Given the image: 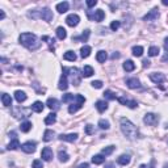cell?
<instances>
[{
    "label": "cell",
    "instance_id": "obj_2",
    "mask_svg": "<svg viewBox=\"0 0 168 168\" xmlns=\"http://www.w3.org/2000/svg\"><path fill=\"white\" fill-rule=\"evenodd\" d=\"M121 131L122 134L129 139H135L138 137V129L134 124H131L129 120L121 118Z\"/></svg>",
    "mask_w": 168,
    "mask_h": 168
},
{
    "label": "cell",
    "instance_id": "obj_3",
    "mask_svg": "<svg viewBox=\"0 0 168 168\" xmlns=\"http://www.w3.org/2000/svg\"><path fill=\"white\" fill-rule=\"evenodd\" d=\"M63 74L67 75V78H71V82L74 85H79L80 84V80H82V76L83 74H80V71L76 68V67H74V68H68V67H63Z\"/></svg>",
    "mask_w": 168,
    "mask_h": 168
},
{
    "label": "cell",
    "instance_id": "obj_25",
    "mask_svg": "<svg viewBox=\"0 0 168 168\" xmlns=\"http://www.w3.org/2000/svg\"><path fill=\"white\" fill-rule=\"evenodd\" d=\"M63 58H64L66 61H70V62H75V61H76V54H75L74 51H71V50H70V51H66V53H64Z\"/></svg>",
    "mask_w": 168,
    "mask_h": 168
},
{
    "label": "cell",
    "instance_id": "obj_53",
    "mask_svg": "<svg viewBox=\"0 0 168 168\" xmlns=\"http://www.w3.org/2000/svg\"><path fill=\"white\" fill-rule=\"evenodd\" d=\"M4 17H5V13H4V11H1V12H0V20H3Z\"/></svg>",
    "mask_w": 168,
    "mask_h": 168
},
{
    "label": "cell",
    "instance_id": "obj_17",
    "mask_svg": "<svg viewBox=\"0 0 168 168\" xmlns=\"http://www.w3.org/2000/svg\"><path fill=\"white\" fill-rule=\"evenodd\" d=\"M68 7L70 4L67 1H62V3H58L57 4V11L59 13H66L67 11H68Z\"/></svg>",
    "mask_w": 168,
    "mask_h": 168
},
{
    "label": "cell",
    "instance_id": "obj_5",
    "mask_svg": "<svg viewBox=\"0 0 168 168\" xmlns=\"http://www.w3.org/2000/svg\"><path fill=\"white\" fill-rule=\"evenodd\" d=\"M143 121H145V124H147L150 126H155V125H158V122H159V116L155 113H147L146 116H145Z\"/></svg>",
    "mask_w": 168,
    "mask_h": 168
},
{
    "label": "cell",
    "instance_id": "obj_36",
    "mask_svg": "<svg viewBox=\"0 0 168 168\" xmlns=\"http://www.w3.org/2000/svg\"><path fill=\"white\" fill-rule=\"evenodd\" d=\"M82 106H83V105L78 104V103H75V104H74V103H72V104H71V105H70V106H68V113H71V114L76 113V112H78V110H79V109H80V108H82Z\"/></svg>",
    "mask_w": 168,
    "mask_h": 168
},
{
    "label": "cell",
    "instance_id": "obj_20",
    "mask_svg": "<svg viewBox=\"0 0 168 168\" xmlns=\"http://www.w3.org/2000/svg\"><path fill=\"white\" fill-rule=\"evenodd\" d=\"M15 99H16V101L17 103H24L25 100H26V95H25V92H22V91H16L15 92Z\"/></svg>",
    "mask_w": 168,
    "mask_h": 168
},
{
    "label": "cell",
    "instance_id": "obj_41",
    "mask_svg": "<svg viewBox=\"0 0 168 168\" xmlns=\"http://www.w3.org/2000/svg\"><path fill=\"white\" fill-rule=\"evenodd\" d=\"M104 97H105L106 100H116L117 99L116 95H114L112 91H109V89H106V91L104 92Z\"/></svg>",
    "mask_w": 168,
    "mask_h": 168
},
{
    "label": "cell",
    "instance_id": "obj_23",
    "mask_svg": "<svg viewBox=\"0 0 168 168\" xmlns=\"http://www.w3.org/2000/svg\"><path fill=\"white\" fill-rule=\"evenodd\" d=\"M55 121H57V114L55 113L47 114L46 118H45V124L46 125H53V124H55Z\"/></svg>",
    "mask_w": 168,
    "mask_h": 168
},
{
    "label": "cell",
    "instance_id": "obj_38",
    "mask_svg": "<svg viewBox=\"0 0 168 168\" xmlns=\"http://www.w3.org/2000/svg\"><path fill=\"white\" fill-rule=\"evenodd\" d=\"M143 54V47L142 46H134L133 47V55L134 57H142Z\"/></svg>",
    "mask_w": 168,
    "mask_h": 168
},
{
    "label": "cell",
    "instance_id": "obj_4",
    "mask_svg": "<svg viewBox=\"0 0 168 168\" xmlns=\"http://www.w3.org/2000/svg\"><path fill=\"white\" fill-rule=\"evenodd\" d=\"M29 16L33 19H42L45 21H51L53 20V12L49 8H42L38 11H32L29 12Z\"/></svg>",
    "mask_w": 168,
    "mask_h": 168
},
{
    "label": "cell",
    "instance_id": "obj_54",
    "mask_svg": "<svg viewBox=\"0 0 168 168\" xmlns=\"http://www.w3.org/2000/svg\"><path fill=\"white\" fill-rule=\"evenodd\" d=\"M112 58H113V59H116V58H120V54H118V53H114V54L112 55Z\"/></svg>",
    "mask_w": 168,
    "mask_h": 168
},
{
    "label": "cell",
    "instance_id": "obj_43",
    "mask_svg": "<svg viewBox=\"0 0 168 168\" xmlns=\"http://www.w3.org/2000/svg\"><path fill=\"white\" fill-rule=\"evenodd\" d=\"M121 26V22L120 21H112V24H110V29L113 30V32H116L118 28Z\"/></svg>",
    "mask_w": 168,
    "mask_h": 168
},
{
    "label": "cell",
    "instance_id": "obj_51",
    "mask_svg": "<svg viewBox=\"0 0 168 168\" xmlns=\"http://www.w3.org/2000/svg\"><path fill=\"white\" fill-rule=\"evenodd\" d=\"M104 168H114V163H106Z\"/></svg>",
    "mask_w": 168,
    "mask_h": 168
},
{
    "label": "cell",
    "instance_id": "obj_14",
    "mask_svg": "<svg viewBox=\"0 0 168 168\" xmlns=\"http://www.w3.org/2000/svg\"><path fill=\"white\" fill-rule=\"evenodd\" d=\"M126 85L129 87L130 89H135L141 87V82H139L137 78H130V79L126 80Z\"/></svg>",
    "mask_w": 168,
    "mask_h": 168
},
{
    "label": "cell",
    "instance_id": "obj_7",
    "mask_svg": "<svg viewBox=\"0 0 168 168\" xmlns=\"http://www.w3.org/2000/svg\"><path fill=\"white\" fill-rule=\"evenodd\" d=\"M21 150L26 154H33L36 151V143L34 142H25V143L21 145Z\"/></svg>",
    "mask_w": 168,
    "mask_h": 168
},
{
    "label": "cell",
    "instance_id": "obj_15",
    "mask_svg": "<svg viewBox=\"0 0 168 168\" xmlns=\"http://www.w3.org/2000/svg\"><path fill=\"white\" fill-rule=\"evenodd\" d=\"M58 88L61 89V91H66L67 88H68V78H67V75H62L59 79V84H58Z\"/></svg>",
    "mask_w": 168,
    "mask_h": 168
},
{
    "label": "cell",
    "instance_id": "obj_31",
    "mask_svg": "<svg viewBox=\"0 0 168 168\" xmlns=\"http://www.w3.org/2000/svg\"><path fill=\"white\" fill-rule=\"evenodd\" d=\"M105 162V158L103 154H99V155H95L93 158H92V163L93 164H103Z\"/></svg>",
    "mask_w": 168,
    "mask_h": 168
},
{
    "label": "cell",
    "instance_id": "obj_19",
    "mask_svg": "<svg viewBox=\"0 0 168 168\" xmlns=\"http://www.w3.org/2000/svg\"><path fill=\"white\" fill-rule=\"evenodd\" d=\"M106 58H108V54H106V51H104V50H100L96 54V61L99 63H104L106 61Z\"/></svg>",
    "mask_w": 168,
    "mask_h": 168
},
{
    "label": "cell",
    "instance_id": "obj_32",
    "mask_svg": "<svg viewBox=\"0 0 168 168\" xmlns=\"http://www.w3.org/2000/svg\"><path fill=\"white\" fill-rule=\"evenodd\" d=\"M82 74H83V76H84V78H89V76H92V75H93V68H92L91 66H84V68H83Z\"/></svg>",
    "mask_w": 168,
    "mask_h": 168
},
{
    "label": "cell",
    "instance_id": "obj_11",
    "mask_svg": "<svg viewBox=\"0 0 168 168\" xmlns=\"http://www.w3.org/2000/svg\"><path fill=\"white\" fill-rule=\"evenodd\" d=\"M118 100L120 103H121L122 105H126V106H129L130 109H134V108H137L138 106V104H137V101L135 100H126L125 97H118Z\"/></svg>",
    "mask_w": 168,
    "mask_h": 168
},
{
    "label": "cell",
    "instance_id": "obj_35",
    "mask_svg": "<svg viewBox=\"0 0 168 168\" xmlns=\"http://www.w3.org/2000/svg\"><path fill=\"white\" fill-rule=\"evenodd\" d=\"M54 131L53 130H46L43 133V141L45 142H50V141H53V138H54Z\"/></svg>",
    "mask_w": 168,
    "mask_h": 168
},
{
    "label": "cell",
    "instance_id": "obj_52",
    "mask_svg": "<svg viewBox=\"0 0 168 168\" xmlns=\"http://www.w3.org/2000/svg\"><path fill=\"white\" fill-rule=\"evenodd\" d=\"M88 167H89V164H88V163H82V164H80V166L78 167V168H88Z\"/></svg>",
    "mask_w": 168,
    "mask_h": 168
},
{
    "label": "cell",
    "instance_id": "obj_56",
    "mask_svg": "<svg viewBox=\"0 0 168 168\" xmlns=\"http://www.w3.org/2000/svg\"><path fill=\"white\" fill-rule=\"evenodd\" d=\"M141 168H146V166H145V164H142V166H141Z\"/></svg>",
    "mask_w": 168,
    "mask_h": 168
},
{
    "label": "cell",
    "instance_id": "obj_18",
    "mask_svg": "<svg viewBox=\"0 0 168 168\" xmlns=\"http://www.w3.org/2000/svg\"><path fill=\"white\" fill-rule=\"evenodd\" d=\"M96 109L100 113H103V112H105L106 109H108V103L104 101V100H99V101L96 103Z\"/></svg>",
    "mask_w": 168,
    "mask_h": 168
},
{
    "label": "cell",
    "instance_id": "obj_42",
    "mask_svg": "<svg viewBox=\"0 0 168 168\" xmlns=\"http://www.w3.org/2000/svg\"><path fill=\"white\" fill-rule=\"evenodd\" d=\"M114 148H116L114 146H108V147H104V148H103V151H101V154H103V155H104V156H105V155H110V154L114 151Z\"/></svg>",
    "mask_w": 168,
    "mask_h": 168
},
{
    "label": "cell",
    "instance_id": "obj_45",
    "mask_svg": "<svg viewBox=\"0 0 168 168\" xmlns=\"http://www.w3.org/2000/svg\"><path fill=\"white\" fill-rule=\"evenodd\" d=\"M85 133L88 134V135L93 134V133H95V127H93L92 125H87V126H85Z\"/></svg>",
    "mask_w": 168,
    "mask_h": 168
},
{
    "label": "cell",
    "instance_id": "obj_26",
    "mask_svg": "<svg viewBox=\"0 0 168 168\" xmlns=\"http://www.w3.org/2000/svg\"><path fill=\"white\" fill-rule=\"evenodd\" d=\"M1 103H3V105L4 106H11L12 105V99H11L9 95L3 93L1 95Z\"/></svg>",
    "mask_w": 168,
    "mask_h": 168
},
{
    "label": "cell",
    "instance_id": "obj_55",
    "mask_svg": "<svg viewBox=\"0 0 168 168\" xmlns=\"http://www.w3.org/2000/svg\"><path fill=\"white\" fill-rule=\"evenodd\" d=\"M162 4H163V5H167V7H168V0H163V1H162Z\"/></svg>",
    "mask_w": 168,
    "mask_h": 168
},
{
    "label": "cell",
    "instance_id": "obj_39",
    "mask_svg": "<svg viewBox=\"0 0 168 168\" xmlns=\"http://www.w3.org/2000/svg\"><path fill=\"white\" fill-rule=\"evenodd\" d=\"M99 127L103 129V130H108V129L110 127L109 121H106V120H100V121H99Z\"/></svg>",
    "mask_w": 168,
    "mask_h": 168
},
{
    "label": "cell",
    "instance_id": "obj_24",
    "mask_svg": "<svg viewBox=\"0 0 168 168\" xmlns=\"http://www.w3.org/2000/svg\"><path fill=\"white\" fill-rule=\"evenodd\" d=\"M43 108H45V104H42L41 101H36L34 104L32 105V110L36 112V113H41V112L43 110Z\"/></svg>",
    "mask_w": 168,
    "mask_h": 168
},
{
    "label": "cell",
    "instance_id": "obj_13",
    "mask_svg": "<svg viewBox=\"0 0 168 168\" xmlns=\"http://www.w3.org/2000/svg\"><path fill=\"white\" fill-rule=\"evenodd\" d=\"M46 105H47V108L51 109V110H57V109H59V101H58L57 99H54V97L47 99Z\"/></svg>",
    "mask_w": 168,
    "mask_h": 168
},
{
    "label": "cell",
    "instance_id": "obj_30",
    "mask_svg": "<svg viewBox=\"0 0 168 168\" xmlns=\"http://www.w3.org/2000/svg\"><path fill=\"white\" fill-rule=\"evenodd\" d=\"M19 147H21V146H20V142H19L17 138H13L12 141L9 142V145H8V150H17Z\"/></svg>",
    "mask_w": 168,
    "mask_h": 168
},
{
    "label": "cell",
    "instance_id": "obj_27",
    "mask_svg": "<svg viewBox=\"0 0 168 168\" xmlns=\"http://www.w3.org/2000/svg\"><path fill=\"white\" fill-rule=\"evenodd\" d=\"M124 70L127 72H131L135 70V64H134L133 61H126V62L124 63Z\"/></svg>",
    "mask_w": 168,
    "mask_h": 168
},
{
    "label": "cell",
    "instance_id": "obj_21",
    "mask_svg": "<svg viewBox=\"0 0 168 168\" xmlns=\"http://www.w3.org/2000/svg\"><path fill=\"white\" fill-rule=\"evenodd\" d=\"M91 46H88V45H84V46L80 49V57L82 58H88L89 54H91Z\"/></svg>",
    "mask_w": 168,
    "mask_h": 168
},
{
    "label": "cell",
    "instance_id": "obj_16",
    "mask_svg": "<svg viewBox=\"0 0 168 168\" xmlns=\"http://www.w3.org/2000/svg\"><path fill=\"white\" fill-rule=\"evenodd\" d=\"M89 34H91V32H89L88 29L84 30L80 36H78V37H72V41H80V42H87L89 38Z\"/></svg>",
    "mask_w": 168,
    "mask_h": 168
},
{
    "label": "cell",
    "instance_id": "obj_37",
    "mask_svg": "<svg viewBox=\"0 0 168 168\" xmlns=\"http://www.w3.org/2000/svg\"><path fill=\"white\" fill-rule=\"evenodd\" d=\"M32 129V124H30L29 121H25V122H22L21 126H20V130L22 131V133H28V131Z\"/></svg>",
    "mask_w": 168,
    "mask_h": 168
},
{
    "label": "cell",
    "instance_id": "obj_57",
    "mask_svg": "<svg viewBox=\"0 0 168 168\" xmlns=\"http://www.w3.org/2000/svg\"><path fill=\"white\" fill-rule=\"evenodd\" d=\"M164 168H168V164H166V166H164Z\"/></svg>",
    "mask_w": 168,
    "mask_h": 168
},
{
    "label": "cell",
    "instance_id": "obj_33",
    "mask_svg": "<svg viewBox=\"0 0 168 168\" xmlns=\"http://www.w3.org/2000/svg\"><path fill=\"white\" fill-rule=\"evenodd\" d=\"M58 158H59V160L62 162V163H66V162H68V159H70V155L66 152V151H63V150H61L59 152H58Z\"/></svg>",
    "mask_w": 168,
    "mask_h": 168
},
{
    "label": "cell",
    "instance_id": "obj_34",
    "mask_svg": "<svg viewBox=\"0 0 168 168\" xmlns=\"http://www.w3.org/2000/svg\"><path fill=\"white\" fill-rule=\"evenodd\" d=\"M76 99V95H72V93H66V95H63L62 96V101L63 103H71L72 104V101Z\"/></svg>",
    "mask_w": 168,
    "mask_h": 168
},
{
    "label": "cell",
    "instance_id": "obj_47",
    "mask_svg": "<svg viewBox=\"0 0 168 168\" xmlns=\"http://www.w3.org/2000/svg\"><path fill=\"white\" fill-rule=\"evenodd\" d=\"M96 4H97V0H87V5H88L89 8L95 7Z\"/></svg>",
    "mask_w": 168,
    "mask_h": 168
},
{
    "label": "cell",
    "instance_id": "obj_12",
    "mask_svg": "<svg viewBox=\"0 0 168 168\" xmlns=\"http://www.w3.org/2000/svg\"><path fill=\"white\" fill-rule=\"evenodd\" d=\"M41 156L45 162H50L53 159V150L50 147H45L41 152Z\"/></svg>",
    "mask_w": 168,
    "mask_h": 168
},
{
    "label": "cell",
    "instance_id": "obj_10",
    "mask_svg": "<svg viewBox=\"0 0 168 168\" xmlns=\"http://www.w3.org/2000/svg\"><path fill=\"white\" fill-rule=\"evenodd\" d=\"M58 138L61 141H64V142H75L78 139V134L76 133H72V134H61Z\"/></svg>",
    "mask_w": 168,
    "mask_h": 168
},
{
    "label": "cell",
    "instance_id": "obj_46",
    "mask_svg": "<svg viewBox=\"0 0 168 168\" xmlns=\"http://www.w3.org/2000/svg\"><path fill=\"white\" fill-rule=\"evenodd\" d=\"M92 84V87H93V88H103V82H100V80H95V82H92L91 83Z\"/></svg>",
    "mask_w": 168,
    "mask_h": 168
},
{
    "label": "cell",
    "instance_id": "obj_9",
    "mask_svg": "<svg viewBox=\"0 0 168 168\" xmlns=\"http://www.w3.org/2000/svg\"><path fill=\"white\" fill-rule=\"evenodd\" d=\"M79 21H80V17L78 15H75V13H72V15H70V16H67V19H66V22H67V25L68 26H76L78 24H79Z\"/></svg>",
    "mask_w": 168,
    "mask_h": 168
},
{
    "label": "cell",
    "instance_id": "obj_1",
    "mask_svg": "<svg viewBox=\"0 0 168 168\" xmlns=\"http://www.w3.org/2000/svg\"><path fill=\"white\" fill-rule=\"evenodd\" d=\"M20 43L22 46H25L29 50H36L40 47V41H38L37 36L33 34V33H22L20 34V38H19Z\"/></svg>",
    "mask_w": 168,
    "mask_h": 168
},
{
    "label": "cell",
    "instance_id": "obj_48",
    "mask_svg": "<svg viewBox=\"0 0 168 168\" xmlns=\"http://www.w3.org/2000/svg\"><path fill=\"white\" fill-rule=\"evenodd\" d=\"M143 64H142V66L145 67V68H146V67H150V61L148 59H143V62H142Z\"/></svg>",
    "mask_w": 168,
    "mask_h": 168
},
{
    "label": "cell",
    "instance_id": "obj_44",
    "mask_svg": "<svg viewBox=\"0 0 168 168\" xmlns=\"http://www.w3.org/2000/svg\"><path fill=\"white\" fill-rule=\"evenodd\" d=\"M32 168H43V163H42V160L36 159V160L33 162V164H32Z\"/></svg>",
    "mask_w": 168,
    "mask_h": 168
},
{
    "label": "cell",
    "instance_id": "obj_22",
    "mask_svg": "<svg viewBox=\"0 0 168 168\" xmlns=\"http://www.w3.org/2000/svg\"><path fill=\"white\" fill-rule=\"evenodd\" d=\"M104 17H105V13H104V11L103 9H97L96 12H95V15H93V20L97 21V22L103 21L104 20Z\"/></svg>",
    "mask_w": 168,
    "mask_h": 168
},
{
    "label": "cell",
    "instance_id": "obj_29",
    "mask_svg": "<svg viewBox=\"0 0 168 168\" xmlns=\"http://www.w3.org/2000/svg\"><path fill=\"white\" fill-rule=\"evenodd\" d=\"M117 162H118V164H121V166H127V164L130 163V156L129 155H121L118 159H117Z\"/></svg>",
    "mask_w": 168,
    "mask_h": 168
},
{
    "label": "cell",
    "instance_id": "obj_49",
    "mask_svg": "<svg viewBox=\"0 0 168 168\" xmlns=\"http://www.w3.org/2000/svg\"><path fill=\"white\" fill-rule=\"evenodd\" d=\"M162 62H168V51L163 55V58H162Z\"/></svg>",
    "mask_w": 168,
    "mask_h": 168
},
{
    "label": "cell",
    "instance_id": "obj_28",
    "mask_svg": "<svg viewBox=\"0 0 168 168\" xmlns=\"http://www.w3.org/2000/svg\"><path fill=\"white\" fill-rule=\"evenodd\" d=\"M57 37L59 38V40H64V38L67 37V33H66V29H64L63 26H58L57 28Z\"/></svg>",
    "mask_w": 168,
    "mask_h": 168
},
{
    "label": "cell",
    "instance_id": "obj_8",
    "mask_svg": "<svg viewBox=\"0 0 168 168\" xmlns=\"http://www.w3.org/2000/svg\"><path fill=\"white\" fill-rule=\"evenodd\" d=\"M150 79L155 84H160L166 80V76L163 74H160V72H152V74H150Z\"/></svg>",
    "mask_w": 168,
    "mask_h": 168
},
{
    "label": "cell",
    "instance_id": "obj_40",
    "mask_svg": "<svg viewBox=\"0 0 168 168\" xmlns=\"http://www.w3.org/2000/svg\"><path fill=\"white\" fill-rule=\"evenodd\" d=\"M158 54H159V47L158 46H151L150 49H148V55H150V57H156Z\"/></svg>",
    "mask_w": 168,
    "mask_h": 168
},
{
    "label": "cell",
    "instance_id": "obj_50",
    "mask_svg": "<svg viewBox=\"0 0 168 168\" xmlns=\"http://www.w3.org/2000/svg\"><path fill=\"white\" fill-rule=\"evenodd\" d=\"M164 49L168 51V37L167 38H164Z\"/></svg>",
    "mask_w": 168,
    "mask_h": 168
},
{
    "label": "cell",
    "instance_id": "obj_6",
    "mask_svg": "<svg viewBox=\"0 0 168 168\" xmlns=\"http://www.w3.org/2000/svg\"><path fill=\"white\" fill-rule=\"evenodd\" d=\"M158 17H159V9L158 8H152L143 17V20L145 21H155V20H158Z\"/></svg>",
    "mask_w": 168,
    "mask_h": 168
}]
</instances>
